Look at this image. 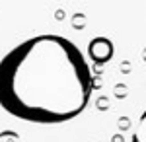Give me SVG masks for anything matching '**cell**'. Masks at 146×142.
Segmentation results:
<instances>
[{
	"mask_svg": "<svg viewBox=\"0 0 146 142\" xmlns=\"http://www.w3.org/2000/svg\"><path fill=\"white\" fill-rule=\"evenodd\" d=\"M90 64L70 39L35 35L0 60V107L27 123L58 125L84 113L92 99Z\"/></svg>",
	"mask_w": 146,
	"mask_h": 142,
	"instance_id": "cell-1",
	"label": "cell"
},
{
	"mask_svg": "<svg viewBox=\"0 0 146 142\" xmlns=\"http://www.w3.org/2000/svg\"><path fill=\"white\" fill-rule=\"evenodd\" d=\"M113 43L107 37H94L90 43H88V55L96 64H105L113 58Z\"/></svg>",
	"mask_w": 146,
	"mask_h": 142,
	"instance_id": "cell-2",
	"label": "cell"
},
{
	"mask_svg": "<svg viewBox=\"0 0 146 142\" xmlns=\"http://www.w3.org/2000/svg\"><path fill=\"white\" fill-rule=\"evenodd\" d=\"M131 142H146V109L142 111L140 119L135 127V132L131 136Z\"/></svg>",
	"mask_w": 146,
	"mask_h": 142,
	"instance_id": "cell-3",
	"label": "cell"
},
{
	"mask_svg": "<svg viewBox=\"0 0 146 142\" xmlns=\"http://www.w3.org/2000/svg\"><path fill=\"white\" fill-rule=\"evenodd\" d=\"M0 142H20V134L14 131H2L0 132Z\"/></svg>",
	"mask_w": 146,
	"mask_h": 142,
	"instance_id": "cell-4",
	"label": "cell"
},
{
	"mask_svg": "<svg viewBox=\"0 0 146 142\" xmlns=\"http://www.w3.org/2000/svg\"><path fill=\"white\" fill-rule=\"evenodd\" d=\"M72 25L78 29V27H84L86 25V20H84V14H76L74 16V20H72Z\"/></svg>",
	"mask_w": 146,
	"mask_h": 142,
	"instance_id": "cell-5",
	"label": "cell"
},
{
	"mask_svg": "<svg viewBox=\"0 0 146 142\" xmlns=\"http://www.w3.org/2000/svg\"><path fill=\"white\" fill-rule=\"evenodd\" d=\"M115 94H117V98H125V96H127V88H123L119 84V86L115 88Z\"/></svg>",
	"mask_w": 146,
	"mask_h": 142,
	"instance_id": "cell-6",
	"label": "cell"
},
{
	"mask_svg": "<svg viewBox=\"0 0 146 142\" xmlns=\"http://www.w3.org/2000/svg\"><path fill=\"white\" fill-rule=\"evenodd\" d=\"M107 105H109V101H107V98H100V99H98V107H100V109H105Z\"/></svg>",
	"mask_w": 146,
	"mask_h": 142,
	"instance_id": "cell-7",
	"label": "cell"
},
{
	"mask_svg": "<svg viewBox=\"0 0 146 142\" xmlns=\"http://www.w3.org/2000/svg\"><path fill=\"white\" fill-rule=\"evenodd\" d=\"M119 125H121V127H119V129H121V131H123V129H129V119H121V121H119Z\"/></svg>",
	"mask_w": 146,
	"mask_h": 142,
	"instance_id": "cell-8",
	"label": "cell"
},
{
	"mask_svg": "<svg viewBox=\"0 0 146 142\" xmlns=\"http://www.w3.org/2000/svg\"><path fill=\"white\" fill-rule=\"evenodd\" d=\"M144 58H146V51H144Z\"/></svg>",
	"mask_w": 146,
	"mask_h": 142,
	"instance_id": "cell-9",
	"label": "cell"
}]
</instances>
